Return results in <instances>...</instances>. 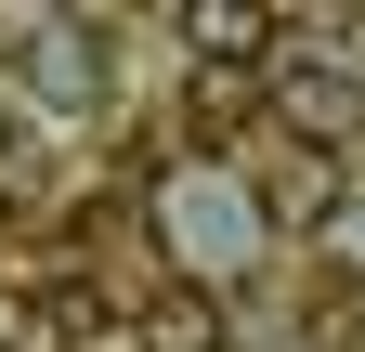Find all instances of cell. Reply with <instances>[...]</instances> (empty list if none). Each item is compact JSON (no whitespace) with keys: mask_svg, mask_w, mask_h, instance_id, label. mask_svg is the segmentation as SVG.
<instances>
[{"mask_svg":"<svg viewBox=\"0 0 365 352\" xmlns=\"http://www.w3.org/2000/svg\"><path fill=\"white\" fill-rule=\"evenodd\" d=\"M261 222H313V235H327L339 222V157L327 144H287V157L261 170Z\"/></svg>","mask_w":365,"mask_h":352,"instance_id":"obj_3","label":"cell"},{"mask_svg":"<svg viewBox=\"0 0 365 352\" xmlns=\"http://www.w3.org/2000/svg\"><path fill=\"white\" fill-rule=\"evenodd\" d=\"M144 352H235V339H222V300H209V287L157 300V314H144Z\"/></svg>","mask_w":365,"mask_h":352,"instance_id":"obj_7","label":"cell"},{"mask_svg":"<svg viewBox=\"0 0 365 352\" xmlns=\"http://www.w3.org/2000/svg\"><path fill=\"white\" fill-rule=\"evenodd\" d=\"M261 39H287V14H248V0H196V14H182V53H196V66H222V78H235Z\"/></svg>","mask_w":365,"mask_h":352,"instance_id":"obj_5","label":"cell"},{"mask_svg":"<svg viewBox=\"0 0 365 352\" xmlns=\"http://www.w3.org/2000/svg\"><path fill=\"white\" fill-rule=\"evenodd\" d=\"M327 248H339L352 274H365V209H339V222H327Z\"/></svg>","mask_w":365,"mask_h":352,"instance_id":"obj_8","label":"cell"},{"mask_svg":"<svg viewBox=\"0 0 365 352\" xmlns=\"http://www.w3.org/2000/svg\"><path fill=\"white\" fill-rule=\"evenodd\" d=\"M157 222H170L182 261H196V287H222V274L261 261V196L222 183V170H170V183H157Z\"/></svg>","mask_w":365,"mask_h":352,"instance_id":"obj_1","label":"cell"},{"mask_svg":"<svg viewBox=\"0 0 365 352\" xmlns=\"http://www.w3.org/2000/svg\"><path fill=\"white\" fill-rule=\"evenodd\" d=\"M274 118H287L300 144H339V130L365 118V92H352L339 66H274Z\"/></svg>","mask_w":365,"mask_h":352,"instance_id":"obj_4","label":"cell"},{"mask_svg":"<svg viewBox=\"0 0 365 352\" xmlns=\"http://www.w3.org/2000/svg\"><path fill=\"white\" fill-rule=\"evenodd\" d=\"M91 339V287L66 274V287H14L0 274V352H78Z\"/></svg>","mask_w":365,"mask_h":352,"instance_id":"obj_2","label":"cell"},{"mask_svg":"<svg viewBox=\"0 0 365 352\" xmlns=\"http://www.w3.org/2000/svg\"><path fill=\"white\" fill-rule=\"evenodd\" d=\"M26 78H39V92H53V105H78L91 78H105V53H91L78 26H26Z\"/></svg>","mask_w":365,"mask_h":352,"instance_id":"obj_6","label":"cell"}]
</instances>
